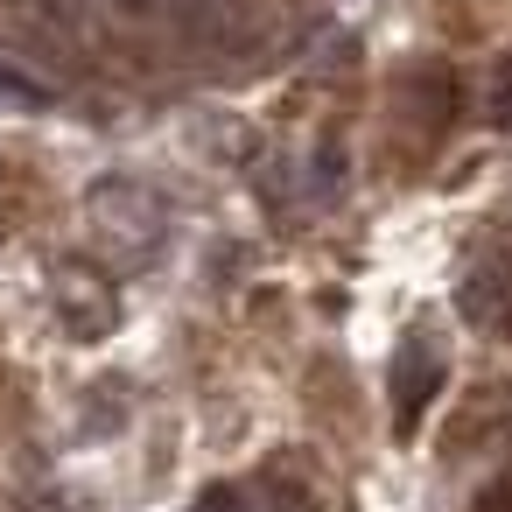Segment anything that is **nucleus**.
<instances>
[{
	"label": "nucleus",
	"instance_id": "1",
	"mask_svg": "<svg viewBox=\"0 0 512 512\" xmlns=\"http://www.w3.org/2000/svg\"><path fill=\"white\" fill-rule=\"evenodd\" d=\"M85 211H92V232L120 253V260H148L155 246H162V197L155 190H141V183H127V176H106L92 197H85Z\"/></svg>",
	"mask_w": 512,
	"mask_h": 512
},
{
	"label": "nucleus",
	"instance_id": "2",
	"mask_svg": "<svg viewBox=\"0 0 512 512\" xmlns=\"http://www.w3.org/2000/svg\"><path fill=\"white\" fill-rule=\"evenodd\" d=\"M50 302H57V316H64L71 337H106V330L120 323L113 281H106L99 267H85V260H64V267L50 274Z\"/></svg>",
	"mask_w": 512,
	"mask_h": 512
},
{
	"label": "nucleus",
	"instance_id": "3",
	"mask_svg": "<svg viewBox=\"0 0 512 512\" xmlns=\"http://www.w3.org/2000/svg\"><path fill=\"white\" fill-rule=\"evenodd\" d=\"M442 386V358L421 344V337H407L400 344V358H393V407H400V428H414L421 421V407H428V393Z\"/></svg>",
	"mask_w": 512,
	"mask_h": 512
},
{
	"label": "nucleus",
	"instance_id": "4",
	"mask_svg": "<svg viewBox=\"0 0 512 512\" xmlns=\"http://www.w3.org/2000/svg\"><path fill=\"white\" fill-rule=\"evenodd\" d=\"M267 505L274 512H316V491L309 484H288L281 470H267Z\"/></svg>",
	"mask_w": 512,
	"mask_h": 512
},
{
	"label": "nucleus",
	"instance_id": "5",
	"mask_svg": "<svg viewBox=\"0 0 512 512\" xmlns=\"http://www.w3.org/2000/svg\"><path fill=\"white\" fill-rule=\"evenodd\" d=\"M491 127H512V57H505L498 78H491Z\"/></svg>",
	"mask_w": 512,
	"mask_h": 512
},
{
	"label": "nucleus",
	"instance_id": "6",
	"mask_svg": "<svg viewBox=\"0 0 512 512\" xmlns=\"http://www.w3.org/2000/svg\"><path fill=\"white\" fill-rule=\"evenodd\" d=\"M190 512H246V498H239L232 484H211V491H204V498H197Z\"/></svg>",
	"mask_w": 512,
	"mask_h": 512
},
{
	"label": "nucleus",
	"instance_id": "7",
	"mask_svg": "<svg viewBox=\"0 0 512 512\" xmlns=\"http://www.w3.org/2000/svg\"><path fill=\"white\" fill-rule=\"evenodd\" d=\"M484 512H512V484H505V491H491V505H484Z\"/></svg>",
	"mask_w": 512,
	"mask_h": 512
}]
</instances>
